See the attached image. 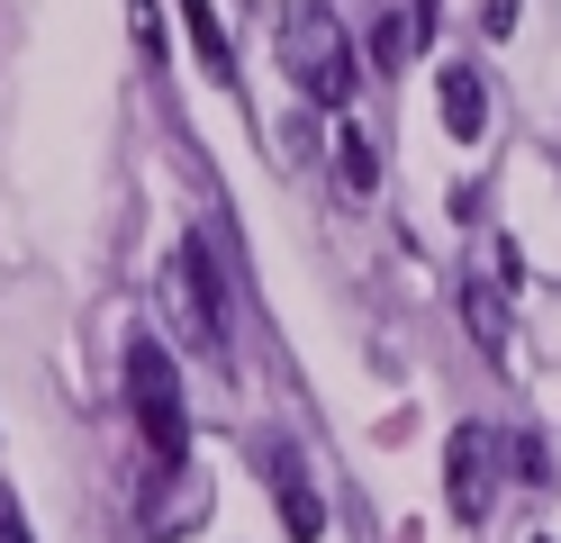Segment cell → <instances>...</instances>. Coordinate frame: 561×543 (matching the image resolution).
<instances>
[{
    "label": "cell",
    "instance_id": "obj_8",
    "mask_svg": "<svg viewBox=\"0 0 561 543\" xmlns=\"http://www.w3.org/2000/svg\"><path fill=\"white\" fill-rule=\"evenodd\" d=\"M462 317H471V336H480L489 353H507V290H499V281L471 272V281H462Z\"/></svg>",
    "mask_w": 561,
    "mask_h": 543
},
{
    "label": "cell",
    "instance_id": "obj_5",
    "mask_svg": "<svg viewBox=\"0 0 561 543\" xmlns=\"http://www.w3.org/2000/svg\"><path fill=\"white\" fill-rule=\"evenodd\" d=\"M172 299H182V317H191V336L208 344V353H227V290H218V263H208V245L191 236L182 253H172Z\"/></svg>",
    "mask_w": 561,
    "mask_h": 543
},
{
    "label": "cell",
    "instance_id": "obj_9",
    "mask_svg": "<svg viewBox=\"0 0 561 543\" xmlns=\"http://www.w3.org/2000/svg\"><path fill=\"white\" fill-rule=\"evenodd\" d=\"M182 19H191V46H199V64L218 72V82H236V46H227L218 10H208V0H182Z\"/></svg>",
    "mask_w": 561,
    "mask_h": 543
},
{
    "label": "cell",
    "instance_id": "obj_7",
    "mask_svg": "<svg viewBox=\"0 0 561 543\" xmlns=\"http://www.w3.org/2000/svg\"><path fill=\"white\" fill-rule=\"evenodd\" d=\"M435 100H444V127L462 136V145H480V127H489V82H480V64H444V72H435Z\"/></svg>",
    "mask_w": 561,
    "mask_h": 543
},
{
    "label": "cell",
    "instance_id": "obj_1",
    "mask_svg": "<svg viewBox=\"0 0 561 543\" xmlns=\"http://www.w3.org/2000/svg\"><path fill=\"white\" fill-rule=\"evenodd\" d=\"M280 72H290L318 109L354 100L363 64H354V36H344V19L327 10V0H290V10H280Z\"/></svg>",
    "mask_w": 561,
    "mask_h": 543
},
{
    "label": "cell",
    "instance_id": "obj_6",
    "mask_svg": "<svg viewBox=\"0 0 561 543\" xmlns=\"http://www.w3.org/2000/svg\"><path fill=\"white\" fill-rule=\"evenodd\" d=\"M182 525H199V480H191V462H182V471H163V462H154L136 534H146V543H163V534H182Z\"/></svg>",
    "mask_w": 561,
    "mask_h": 543
},
{
    "label": "cell",
    "instance_id": "obj_13",
    "mask_svg": "<svg viewBox=\"0 0 561 543\" xmlns=\"http://www.w3.org/2000/svg\"><path fill=\"white\" fill-rule=\"evenodd\" d=\"M0 543H37V534H27V507L10 489H0Z\"/></svg>",
    "mask_w": 561,
    "mask_h": 543
},
{
    "label": "cell",
    "instance_id": "obj_10",
    "mask_svg": "<svg viewBox=\"0 0 561 543\" xmlns=\"http://www.w3.org/2000/svg\"><path fill=\"white\" fill-rule=\"evenodd\" d=\"M507 471L525 489H543L552 480V453H543V434H525V426H507Z\"/></svg>",
    "mask_w": 561,
    "mask_h": 543
},
{
    "label": "cell",
    "instance_id": "obj_12",
    "mask_svg": "<svg viewBox=\"0 0 561 543\" xmlns=\"http://www.w3.org/2000/svg\"><path fill=\"white\" fill-rule=\"evenodd\" d=\"M408 46H416V27H408V19H390V27L371 36V55H380V64H408Z\"/></svg>",
    "mask_w": 561,
    "mask_h": 543
},
{
    "label": "cell",
    "instance_id": "obj_14",
    "mask_svg": "<svg viewBox=\"0 0 561 543\" xmlns=\"http://www.w3.org/2000/svg\"><path fill=\"white\" fill-rule=\"evenodd\" d=\"M435 19H444V0H416V10H408V27H416V46H426V36H435Z\"/></svg>",
    "mask_w": 561,
    "mask_h": 543
},
{
    "label": "cell",
    "instance_id": "obj_4",
    "mask_svg": "<svg viewBox=\"0 0 561 543\" xmlns=\"http://www.w3.org/2000/svg\"><path fill=\"white\" fill-rule=\"evenodd\" d=\"M254 471H263L272 498H280V534H290V543H318V534H327V498H318V480H308L299 444L263 434V444H254Z\"/></svg>",
    "mask_w": 561,
    "mask_h": 543
},
{
    "label": "cell",
    "instance_id": "obj_3",
    "mask_svg": "<svg viewBox=\"0 0 561 543\" xmlns=\"http://www.w3.org/2000/svg\"><path fill=\"white\" fill-rule=\"evenodd\" d=\"M499 453H507V434L499 426H453V444H444V498H453V517H489V498H499Z\"/></svg>",
    "mask_w": 561,
    "mask_h": 543
},
{
    "label": "cell",
    "instance_id": "obj_11",
    "mask_svg": "<svg viewBox=\"0 0 561 543\" xmlns=\"http://www.w3.org/2000/svg\"><path fill=\"white\" fill-rule=\"evenodd\" d=\"M335 163H344V191H371V181H380V155H371V136H354V127L335 136Z\"/></svg>",
    "mask_w": 561,
    "mask_h": 543
},
{
    "label": "cell",
    "instance_id": "obj_15",
    "mask_svg": "<svg viewBox=\"0 0 561 543\" xmlns=\"http://www.w3.org/2000/svg\"><path fill=\"white\" fill-rule=\"evenodd\" d=\"M535 543H552V534H535Z\"/></svg>",
    "mask_w": 561,
    "mask_h": 543
},
{
    "label": "cell",
    "instance_id": "obj_2",
    "mask_svg": "<svg viewBox=\"0 0 561 543\" xmlns=\"http://www.w3.org/2000/svg\"><path fill=\"white\" fill-rule=\"evenodd\" d=\"M127 408L136 426H146V444L163 471H182L191 462V417H182V362H172L154 336H136L127 344Z\"/></svg>",
    "mask_w": 561,
    "mask_h": 543
}]
</instances>
